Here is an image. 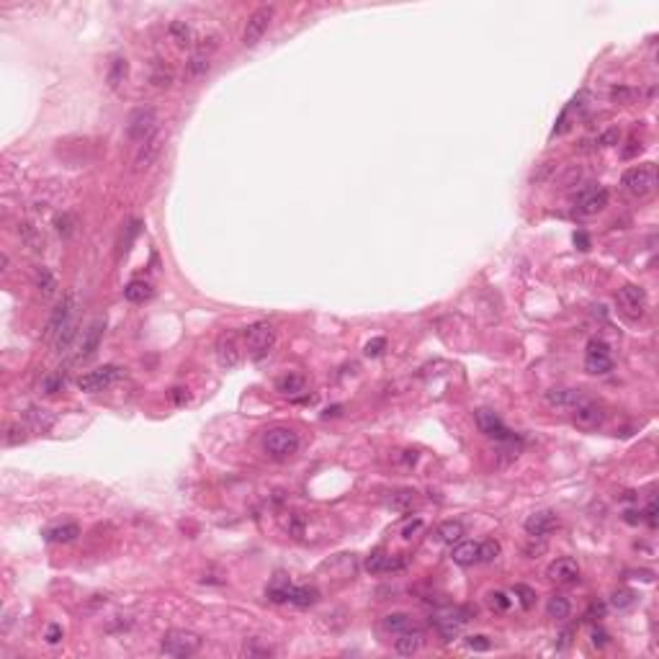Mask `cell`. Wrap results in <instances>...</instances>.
Masks as SVG:
<instances>
[{
	"instance_id": "obj_1",
	"label": "cell",
	"mask_w": 659,
	"mask_h": 659,
	"mask_svg": "<svg viewBox=\"0 0 659 659\" xmlns=\"http://www.w3.org/2000/svg\"><path fill=\"white\" fill-rule=\"evenodd\" d=\"M203 638L196 634V631H188V628H171L162 634V641H160V651L165 657H193L199 649H201Z\"/></svg>"
},
{
	"instance_id": "obj_2",
	"label": "cell",
	"mask_w": 659,
	"mask_h": 659,
	"mask_svg": "<svg viewBox=\"0 0 659 659\" xmlns=\"http://www.w3.org/2000/svg\"><path fill=\"white\" fill-rule=\"evenodd\" d=\"M245 343H247V353L253 361H263L268 353L276 345V330L268 322H256L245 330Z\"/></svg>"
},
{
	"instance_id": "obj_3",
	"label": "cell",
	"mask_w": 659,
	"mask_h": 659,
	"mask_svg": "<svg viewBox=\"0 0 659 659\" xmlns=\"http://www.w3.org/2000/svg\"><path fill=\"white\" fill-rule=\"evenodd\" d=\"M155 132H160V129H158V111L152 106H139L129 114L127 137L132 139V142L142 145V142H147Z\"/></svg>"
},
{
	"instance_id": "obj_4",
	"label": "cell",
	"mask_w": 659,
	"mask_h": 659,
	"mask_svg": "<svg viewBox=\"0 0 659 659\" xmlns=\"http://www.w3.org/2000/svg\"><path fill=\"white\" fill-rule=\"evenodd\" d=\"M263 448H266L268 456L288 458L299 451V436L291 427H271L263 436Z\"/></svg>"
},
{
	"instance_id": "obj_5",
	"label": "cell",
	"mask_w": 659,
	"mask_h": 659,
	"mask_svg": "<svg viewBox=\"0 0 659 659\" xmlns=\"http://www.w3.org/2000/svg\"><path fill=\"white\" fill-rule=\"evenodd\" d=\"M216 47H219V39H216V36H209V39H201V42H199L196 52L188 57L186 70H183L186 80H201L203 75L212 70V54L216 52Z\"/></svg>"
},
{
	"instance_id": "obj_6",
	"label": "cell",
	"mask_w": 659,
	"mask_h": 659,
	"mask_svg": "<svg viewBox=\"0 0 659 659\" xmlns=\"http://www.w3.org/2000/svg\"><path fill=\"white\" fill-rule=\"evenodd\" d=\"M623 188H626L631 196H647V193L654 191V186H657V171H654V165L651 162H647V165H636V168H628L626 173H623Z\"/></svg>"
},
{
	"instance_id": "obj_7",
	"label": "cell",
	"mask_w": 659,
	"mask_h": 659,
	"mask_svg": "<svg viewBox=\"0 0 659 659\" xmlns=\"http://www.w3.org/2000/svg\"><path fill=\"white\" fill-rule=\"evenodd\" d=\"M273 16H276V8H273V5H260V8H256V11L247 16V23H245V32H243L245 47H258V44H260V39L266 36L268 26L273 21Z\"/></svg>"
},
{
	"instance_id": "obj_8",
	"label": "cell",
	"mask_w": 659,
	"mask_h": 659,
	"mask_svg": "<svg viewBox=\"0 0 659 659\" xmlns=\"http://www.w3.org/2000/svg\"><path fill=\"white\" fill-rule=\"evenodd\" d=\"M121 373L124 371H121L119 366H101V369H96V371L83 373V376L77 379V386L88 394H98V392H103V389H108L111 384H116L119 379H121Z\"/></svg>"
},
{
	"instance_id": "obj_9",
	"label": "cell",
	"mask_w": 659,
	"mask_h": 659,
	"mask_svg": "<svg viewBox=\"0 0 659 659\" xmlns=\"http://www.w3.org/2000/svg\"><path fill=\"white\" fill-rule=\"evenodd\" d=\"M75 307H77V299H75L73 291H67V294L62 297V301L54 307L49 322H47V338H49V340H54V338H57V335H60L64 327H70V325H73Z\"/></svg>"
},
{
	"instance_id": "obj_10",
	"label": "cell",
	"mask_w": 659,
	"mask_h": 659,
	"mask_svg": "<svg viewBox=\"0 0 659 659\" xmlns=\"http://www.w3.org/2000/svg\"><path fill=\"white\" fill-rule=\"evenodd\" d=\"M608 206V188L603 186H590L582 188L574 199V212L582 214V216H593V214L603 212Z\"/></svg>"
},
{
	"instance_id": "obj_11",
	"label": "cell",
	"mask_w": 659,
	"mask_h": 659,
	"mask_svg": "<svg viewBox=\"0 0 659 659\" xmlns=\"http://www.w3.org/2000/svg\"><path fill=\"white\" fill-rule=\"evenodd\" d=\"M574 425L582 430H595L603 425L606 420V407L595 399H582L580 404H574Z\"/></svg>"
},
{
	"instance_id": "obj_12",
	"label": "cell",
	"mask_w": 659,
	"mask_h": 659,
	"mask_svg": "<svg viewBox=\"0 0 659 659\" xmlns=\"http://www.w3.org/2000/svg\"><path fill=\"white\" fill-rule=\"evenodd\" d=\"M162 145H165V134H162V132H155L147 142L137 145V152H134V173L149 171V168L158 162L160 152H162Z\"/></svg>"
},
{
	"instance_id": "obj_13",
	"label": "cell",
	"mask_w": 659,
	"mask_h": 659,
	"mask_svg": "<svg viewBox=\"0 0 659 659\" xmlns=\"http://www.w3.org/2000/svg\"><path fill=\"white\" fill-rule=\"evenodd\" d=\"M474 420H477L479 430H482L487 438H495V440H500V443H510L512 440V433L505 427V423L500 420L497 412H492V410H487V407H482V410L474 412Z\"/></svg>"
},
{
	"instance_id": "obj_14",
	"label": "cell",
	"mask_w": 659,
	"mask_h": 659,
	"mask_svg": "<svg viewBox=\"0 0 659 659\" xmlns=\"http://www.w3.org/2000/svg\"><path fill=\"white\" fill-rule=\"evenodd\" d=\"M585 369H587V373H608V371H613V358H610L608 345L603 340L593 338V340L587 343Z\"/></svg>"
},
{
	"instance_id": "obj_15",
	"label": "cell",
	"mask_w": 659,
	"mask_h": 659,
	"mask_svg": "<svg viewBox=\"0 0 659 659\" xmlns=\"http://www.w3.org/2000/svg\"><path fill=\"white\" fill-rule=\"evenodd\" d=\"M216 361L222 369H234L237 363L243 361V345L237 340L234 332H222L219 340H216Z\"/></svg>"
},
{
	"instance_id": "obj_16",
	"label": "cell",
	"mask_w": 659,
	"mask_h": 659,
	"mask_svg": "<svg viewBox=\"0 0 659 659\" xmlns=\"http://www.w3.org/2000/svg\"><path fill=\"white\" fill-rule=\"evenodd\" d=\"M546 577L556 585H574L580 580V564L572 556H559L546 567Z\"/></svg>"
},
{
	"instance_id": "obj_17",
	"label": "cell",
	"mask_w": 659,
	"mask_h": 659,
	"mask_svg": "<svg viewBox=\"0 0 659 659\" xmlns=\"http://www.w3.org/2000/svg\"><path fill=\"white\" fill-rule=\"evenodd\" d=\"M618 304L623 307V312L626 314H631V317H641L644 312H647V291L641 286H636V284H626V286L618 291Z\"/></svg>"
},
{
	"instance_id": "obj_18",
	"label": "cell",
	"mask_w": 659,
	"mask_h": 659,
	"mask_svg": "<svg viewBox=\"0 0 659 659\" xmlns=\"http://www.w3.org/2000/svg\"><path fill=\"white\" fill-rule=\"evenodd\" d=\"M103 332H106V319H103V317L93 319V322L88 325L86 332H83V340H80L77 358H90V356L98 351L101 340H103Z\"/></svg>"
},
{
	"instance_id": "obj_19",
	"label": "cell",
	"mask_w": 659,
	"mask_h": 659,
	"mask_svg": "<svg viewBox=\"0 0 659 659\" xmlns=\"http://www.w3.org/2000/svg\"><path fill=\"white\" fill-rule=\"evenodd\" d=\"M556 525H559V518H556L551 510H538L533 512V515H528L525 531H528V536H533V538H546Z\"/></svg>"
},
{
	"instance_id": "obj_20",
	"label": "cell",
	"mask_w": 659,
	"mask_h": 659,
	"mask_svg": "<svg viewBox=\"0 0 659 659\" xmlns=\"http://www.w3.org/2000/svg\"><path fill=\"white\" fill-rule=\"evenodd\" d=\"M423 644H425V636H423L420 628L402 631V634H397V638H394V649H397V654H402V657L417 654V651L423 649Z\"/></svg>"
},
{
	"instance_id": "obj_21",
	"label": "cell",
	"mask_w": 659,
	"mask_h": 659,
	"mask_svg": "<svg viewBox=\"0 0 659 659\" xmlns=\"http://www.w3.org/2000/svg\"><path fill=\"white\" fill-rule=\"evenodd\" d=\"M404 559H397V556H389V554H371L366 559V569L371 574H384V572H399L404 569Z\"/></svg>"
},
{
	"instance_id": "obj_22",
	"label": "cell",
	"mask_w": 659,
	"mask_h": 659,
	"mask_svg": "<svg viewBox=\"0 0 659 659\" xmlns=\"http://www.w3.org/2000/svg\"><path fill=\"white\" fill-rule=\"evenodd\" d=\"M543 399H546V404H549V407H569V410H572L574 404H580L582 399H585V397L577 392V389L556 386V389H549Z\"/></svg>"
},
{
	"instance_id": "obj_23",
	"label": "cell",
	"mask_w": 659,
	"mask_h": 659,
	"mask_svg": "<svg viewBox=\"0 0 659 659\" xmlns=\"http://www.w3.org/2000/svg\"><path fill=\"white\" fill-rule=\"evenodd\" d=\"M149 83L155 88H171L173 83H175V73H173V67L165 60H160V57H155L152 62H149Z\"/></svg>"
},
{
	"instance_id": "obj_24",
	"label": "cell",
	"mask_w": 659,
	"mask_h": 659,
	"mask_svg": "<svg viewBox=\"0 0 659 659\" xmlns=\"http://www.w3.org/2000/svg\"><path fill=\"white\" fill-rule=\"evenodd\" d=\"M152 294H155V288L145 278H134V281H129L124 286V299L132 301V304H145V301L152 299Z\"/></svg>"
},
{
	"instance_id": "obj_25",
	"label": "cell",
	"mask_w": 659,
	"mask_h": 659,
	"mask_svg": "<svg viewBox=\"0 0 659 659\" xmlns=\"http://www.w3.org/2000/svg\"><path fill=\"white\" fill-rule=\"evenodd\" d=\"M319 593L314 590V587H307V585H291L288 582L286 585V603H291V606H299V608H307V606H314L317 603Z\"/></svg>"
},
{
	"instance_id": "obj_26",
	"label": "cell",
	"mask_w": 659,
	"mask_h": 659,
	"mask_svg": "<svg viewBox=\"0 0 659 659\" xmlns=\"http://www.w3.org/2000/svg\"><path fill=\"white\" fill-rule=\"evenodd\" d=\"M451 559L458 567H471V564L479 562V543L474 541H458L451 551Z\"/></svg>"
},
{
	"instance_id": "obj_27",
	"label": "cell",
	"mask_w": 659,
	"mask_h": 659,
	"mask_svg": "<svg viewBox=\"0 0 659 659\" xmlns=\"http://www.w3.org/2000/svg\"><path fill=\"white\" fill-rule=\"evenodd\" d=\"M34 286L39 288L44 299H52L57 294V278L47 266H36L34 268Z\"/></svg>"
},
{
	"instance_id": "obj_28",
	"label": "cell",
	"mask_w": 659,
	"mask_h": 659,
	"mask_svg": "<svg viewBox=\"0 0 659 659\" xmlns=\"http://www.w3.org/2000/svg\"><path fill=\"white\" fill-rule=\"evenodd\" d=\"M18 237H21V243L26 245L29 250H34V253H42L44 250V234L36 224L18 222Z\"/></svg>"
},
{
	"instance_id": "obj_29",
	"label": "cell",
	"mask_w": 659,
	"mask_h": 659,
	"mask_svg": "<svg viewBox=\"0 0 659 659\" xmlns=\"http://www.w3.org/2000/svg\"><path fill=\"white\" fill-rule=\"evenodd\" d=\"M80 536V525L77 523H62V525H52L44 531V538L52 543H70Z\"/></svg>"
},
{
	"instance_id": "obj_30",
	"label": "cell",
	"mask_w": 659,
	"mask_h": 659,
	"mask_svg": "<svg viewBox=\"0 0 659 659\" xmlns=\"http://www.w3.org/2000/svg\"><path fill=\"white\" fill-rule=\"evenodd\" d=\"M26 425L32 427L34 433H44V430H49V427L54 425V415L49 412V410H39V407H32L29 412H26Z\"/></svg>"
},
{
	"instance_id": "obj_31",
	"label": "cell",
	"mask_w": 659,
	"mask_h": 659,
	"mask_svg": "<svg viewBox=\"0 0 659 659\" xmlns=\"http://www.w3.org/2000/svg\"><path fill=\"white\" fill-rule=\"evenodd\" d=\"M384 628H386V631H392V634H402V631H410V628H415V621H412V616H410V613H402V610H397V613H389V616H384Z\"/></svg>"
},
{
	"instance_id": "obj_32",
	"label": "cell",
	"mask_w": 659,
	"mask_h": 659,
	"mask_svg": "<svg viewBox=\"0 0 659 659\" xmlns=\"http://www.w3.org/2000/svg\"><path fill=\"white\" fill-rule=\"evenodd\" d=\"M304 386H307V379H304L301 373H294V371L284 373V376L276 382V389L281 394H299V392H304Z\"/></svg>"
},
{
	"instance_id": "obj_33",
	"label": "cell",
	"mask_w": 659,
	"mask_h": 659,
	"mask_svg": "<svg viewBox=\"0 0 659 659\" xmlns=\"http://www.w3.org/2000/svg\"><path fill=\"white\" fill-rule=\"evenodd\" d=\"M464 533H467V528L461 521H446L438 525V538L443 543H458L464 538Z\"/></svg>"
},
{
	"instance_id": "obj_34",
	"label": "cell",
	"mask_w": 659,
	"mask_h": 659,
	"mask_svg": "<svg viewBox=\"0 0 659 659\" xmlns=\"http://www.w3.org/2000/svg\"><path fill=\"white\" fill-rule=\"evenodd\" d=\"M127 75H129V62L124 60V57H114L111 64H108V75H106L108 86L119 88L124 80H127Z\"/></svg>"
},
{
	"instance_id": "obj_35",
	"label": "cell",
	"mask_w": 659,
	"mask_h": 659,
	"mask_svg": "<svg viewBox=\"0 0 659 659\" xmlns=\"http://www.w3.org/2000/svg\"><path fill=\"white\" fill-rule=\"evenodd\" d=\"M569 613H572V606H569L567 597H562V595L549 597V603H546V616L554 618V621H564V618H569Z\"/></svg>"
},
{
	"instance_id": "obj_36",
	"label": "cell",
	"mask_w": 659,
	"mask_h": 659,
	"mask_svg": "<svg viewBox=\"0 0 659 659\" xmlns=\"http://www.w3.org/2000/svg\"><path fill=\"white\" fill-rule=\"evenodd\" d=\"M139 229H142V222L139 219H134V222H129L127 227H124V234H121V243H119V256H127L129 247H132V243L137 240Z\"/></svg>"
},
{
	"instance_id": "obj_37",
	"label": "cell",
	"mask_w": 659,
	"mask_h": 659,
	"mask_svg": "<svg viewBox=\"0 0 659 659\" xmlns=\"http://www.w3.org/2000/svg\"><path fill=\"white\" fill-rule=\"evenodd\" d=\"M512 595H515V600L521 603V608H525V610H531L533 606H536V590L528 585H515L512 587Z\"/></svg>"
},
{
	"instance_id": "obj_38",
	"label": "cell",
	"mask_w": 659,
	"mask_h": 659,
	"mask_svg": "<svg viewBox=\"0 0 659 659\" xmlns=\"http://www.w3.org/2000/svg\"><path fill=\"white\" fill-rule=\"evenodd\" d=\"M500 543L495 541V538H489V541H484V543H479V562H484V564H492L497 556H500Z\"/></svg>"
},
{
	"instance_id": "obj_39",
	"label": "cell",
	"mask_w": 659,
	"mask_h": 659,
	"mask_svg": "<svg viewBox=\"0 0 659 659\" xmlns=\"http://www.w3.org/2000/svg\"><path fill=\"white\" fill-rule=\"evenodd\" d=\"M487 606L495 610V613H505V610H510L512 600L505 593H500V590H495V593H489L487 595Z\"/></svg>"
},
{
	"instance_id": "obj_40",
	"label": "cell",
	"mask_w": 659,
	"mask_h": 659,
	"mask_svg": "<svg viewBox=\"0 0 659 659\" xmlns=\"http://www.w3.org/2000/svg\"><path fill=\"white\" fill-rule=\"evenodd\" d=\"M636 603V593H631V590H616L613 595H610V606L618 608V610H626V608H631Z\"/></svg>"
},
{
	"instance_id": "obj_41",
	"label": "cell",
	"mask_w": 659,
	"mask_h": 659,
	"mask_svg": "<svg viewBox=\"0 0 659 659\" xmlns=\"http://www.w3.org/2000/svg\"><path fill=\"white\" fill-rule=\"evenodd\" d=\"M168 32H171L173 42H178V44L191 42V29H188V23L186 21H173L171 26H168Z\"/></svg>"
},
{
	"instance_id": "obj_42",
	"label": "cell",
	"mask_w": 659,
	"mask_h": 659,
	"mask_svg": "<svg viewBox=\"0 0 659 659\" xmlns=\"http://www.w3.org/2000/svg\"><path fill=\"white\" fill-rule=\"evenodd\" d=\"M417 492H412V489H404V492H397L392 497V508L394 510H404V508H412L417 502V497H415Z\"/></svg>"
},
{
	"instance_id": "obj_43",
	"label": "cell",
	"mask_w": 659,
	"mask_h": 659,
	"mask_svg": "<svg viewBox=\"0 0 659 659\" xmlns=\"http://www.w3.org/2000/svg\"><path fill=\"white\" fill-rule=\"evenodd\" d=\"M26 438H29V436H26V427L16 423V425H8V430H5V438H3V440H5V446H18V443H23V440H26Z\"/></svg>"
},
{
	"instance_id": "obj_44",
	"label": "cell",
	"mask_w": 659,
	"mask_h": 659,
	"mask_svg": "<svg viewBox=\"0 0 659 659\" xmlns=\"http://www.w3.org/2000/svg\"><path fill=\"white\" fill-rule=\"evenodd\" d=\"M75 335H77V332H75V322H73L70 327H64L62 332H60V335L54 338V348H57V353H64V351H67V348H70V343L75 340Z\"/></svg>"
},
{
	"instance_id": "obj_45",
	"label": "cell",
	"mask_w": 659,
	"mask_h": 659,
	"mask_svg": "<svg viewBox=\"0 0 659 659\" xmlns=\"http://www.w3.org/2000/svg\"><path fill=\"white\" fill-rule=\"evenodd\" d=\"M467 647L471 649V651H489V649H492V641H489L487 636L477 634V636H467Z\"/></svg>"
},
{
	"instance_id": "obj_46",
	"label": "cell",
	"mask_w": 659,
	"mask_h": 659,
	"mask_svg": "<svg viewBox=\"0 0 659 659\" xmlns=\"http://www.w3.org/2000/svg\"><path fill=\"white\" fill-rule=\"evenodd\" d=\"M423 528H425V521H423V518H415V521H410L402 528V538H407V541H410V538H415V536L423 531Z\"/></svg>"
},
{
	"instance_id": "obj_47",
	"label": "cell",
	"mask_w": 659,
	"mask_h": 659,
	"mask_svg": "<svg viewBox=\"0 0 659 659\" xmlns=\"http://www.w3.org/2000/svg\"><path fill=\"white\" fill-rule=\"evenodd\" d=\"M73 224H75V219L70 216V214H62V216H57V219H54V227H57V232H60V234L73 232Z\"/></svg>"
},
{
	"instance_id": "obj_48",
	"label": "cell",
	"mask_w": 659,
	"mask_h": 659,
	"mask_svg": "<svg viewBox=\"0 0 659 659\" xmlns=\"http://www.w3.org/2000/svg\"><path fill=\"white\" fill-rule=\"evenodd\" d=\"M384 348H386V340L384 338H373V340L366 343V356H371V358H376V356H382Z\"/></svg>"
},
{
	"instance_id": "obj_49",
	"label": "cell",
	"mask_w": 659,
	"mask_h": 659,
	"mask_svg": "<svg viewBox=\"0 0 659 659\" xmlns=\"http://www.w3.org/2000/svg\"><path fill=\"white\" fill-rule=\"evenodd\" d=\"M44 638H47V644H60V641H62V626H60V623H49Z\"/></svg>"
},
{
	"instance_id": "obj_50",
	"label": "cell",
	"mask_w": 659,
	"mask_h": 659,
	"mask_svg": "<svg viewBox=\"0 0 659 659\" xmlns=\"http://www.w3.org/2000/svg\"><path fill=\"white\" fill-rule=\"evenodd\" d=\"M62 384H64V379L60 376V373H54V376H47V379H44V392H47V394H54L57 389H60V386H62Z\"/></svg>"
},
{
	"instance_id": "obj_51",
	"label": "cell",
	"mask_w": 659,
	"mask_h": 659,
	"mask_svg": "<svg viewBox=\"0 0 659 659\" xmlns=\"http://www.w3.org/2000/svg\"><path fill=\"white\" fill-rule=\"evenodd\" d=\"M613 101H618V103H623V101H628V98H634V90L631 88H613Z\"/></svg>"
},
{
	"instance_id": "obj_52",
	"label": "cell",
	"mask_w": 659,
	"mask_h": 659,
	"mask_svg": "<svg viewBox=\"0 0 659 659\" xmlns=\"http://www.w3.org/2000/svg\"><path fill=\"white\" fill-rule=\"evenodd\" d=\"M641 515H647V523L651 525V528H654V525H657V502H654V500L649 502L647 510L641 512Z\"/></svg>"
},
{
	"instance_id": "obj_53",
	"label": "cell",
	"mask_w": 659,
	"mask_h": 659,
	"mask_svg": "<svg viewBox=\"0 0 659 659\" xmlns=\"http://www.w3.org/2000/svg\"><path fill=\"white\" fill-rule=\"evenodd\" d=\"M597 142H600L603 147H610V145H616V142H618V129H610V132H606V134L597 139Z\"/></svg>"
},
{
	"instance_id": "obj_54",
	"label": "cell",
	"mask_w": 659,
	"mask_h": 659,
	"mask_svg": "<svg viewBox=\"0 0 659 659\" xmlns=\"http://www.w3.org/2000/svg\"><path fill=\"white\" fill-rule=\"evenodd\" d=\"M603 616H606V606H603V603H593V606H590V610H587V618H590V621L603 618Z\"/></svg>"
},
{
	"instance_id": "obj_55",
	"label": "cell",
	"mask_w": 659,
	"mask_h": 659,
	"mask_svg": "<svg viewBox=\"0 0 659 659\" xmlns=\"http://www.w3.org/2000/svg\"><path fill=\"white\" fill-rule=\"evenodd\" d=\"M593 644H595V647H606L608 644V634L603 628H593Z\"/></svg>"
},
{
	"instance_id": "obj_56",
	"label": "cell",
	"mask_w": 659,
	"mask_h": 659,
	"mask_svg": "<svg viewBox=\"0 0 659 659\" xmlns=\"http://www.w3.org/2000/svg\"><path fill=\"white\" fill-rule=\"evenodd\" d=\"M574 245H577L580 250H590V237H587L585 232H574Z\"/></svg>"
},
{
	"instance_id": "obj_57",
	"label": "cell",
	"mask_w": 659,
	"mask_h": 659,
	"mask_svg": "<svg viewBox=\"0 0 659 659\" xmlns=\"http://www.w3.org/2000/svg\"><path fill=\"white\" fill-rule=\"evenodd\" d=\"M171 399H173V402H175V404H183V402H186V399H188V392H186V389H181V386H178V389H173V392H171Z\"/></svg>"
}]
</instances>
